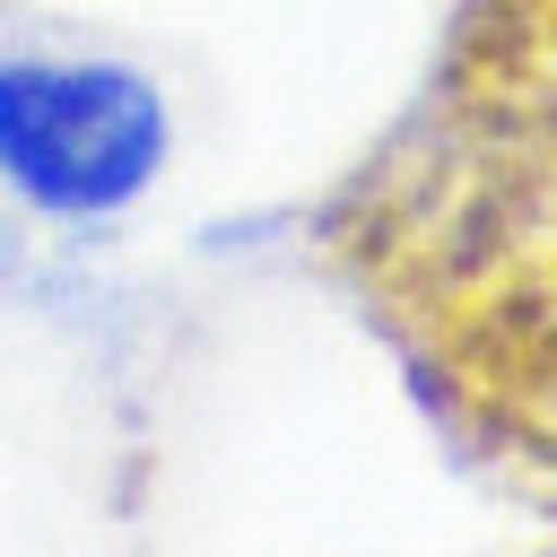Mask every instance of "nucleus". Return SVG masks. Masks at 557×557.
I'll list each match as a JSON object with an SVG mask.
<instances>
[{"mask_svg": "<svg viewBox=\"0 0 557 557\" xmlns=\"http://www.w3.org/2000/svg\"><path fill=\"white\" fill-rule=\"evenodd\" d=\"M313 252L435 435L557 522V0H453Z\"/></svg>", "mask_w": 557, "mask_h": 557, "instance_id": "nucleus-1", "label": "nucleus"}, {"mask_svg": "<svg viewBox=\"0 0 557 557\" xmlns=\"http://www.w3.org/2000/svg\"><path fill=\"white\" fill-rule=\"evenodd\" d=\"M174 113L148 70L104 52H9L0 61V183L52 226H104L157 191Z\"/></svg>", "mask_w": 557, "mask_h": 557, "instance_id": "nucleus-2", "label": "nucleus"}]
</instances>
